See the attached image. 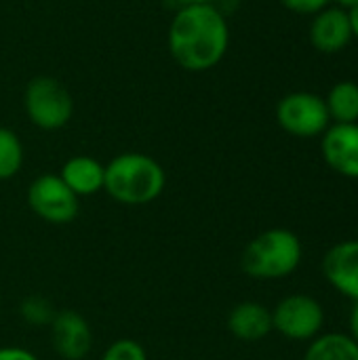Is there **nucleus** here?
Instances as JSON below:
<instances>
[{
  "label": "nucleus",
  "instance_id": "obj_1",
  "mask_svg": "<svg viewBox=\"0 0 358 360\" xmlns=\"http://www.w3.org/2000/svg\"><path fill=\"white\" fill-rule=\"evenodd\" d=\"M169 53L188 72L213 70L228 53L230 27L217 4H188L169 23Z\"/></svg>",
  "mask_w": 358,
  "mask_h": 360
},
{
  "label": "nucleus",
  "instance_id": "obj_2",
  "mask_svg": "<svg viewBox=\"0 0 358 360\" xmlns=\"http://www.w3.org/2000/svg\"><path fill=\"white\" fill-rule=\"evenodd\" d=\"M167 184L160 162L141 152H124L106 165L103 190L122 205H148L156 200Z\"/></svg>",
  "mask_w": 358,
  "mask_h": 360
},
{
  "label": "nucleus",
  "instance_id": "obj_3",
  "mask_svg": "<svg viewBox=\"0 0 358 360\" xmlns=\"http://www.w3.org/2000/svg\"><path fill=\"white\" fill-rule=\"evenodd\" d=\"M243 270L257 281H279L302 264V243L285 228H272L255 236L243 251Z\"/></svg>",
  "mask_w": 358,
  "mask_h": 360
},
{
  "label": "nucleus",
  "instance_id": "obj_4",
  "mask_svg": "<svg viewBox=\"0 0 358 360\" xmlns=\"http://www.w3.org/2000/svg\"><path fill=\"white\" fill-rule=\"evenodd\" d=\"M23 108L34 127L42 131H57L72 120L74 99L53 76H36L25 86Z\"/></svg>",
  "mask_w": 358,
  "mask_h": 360
},
{
  "label": "nucleus",
  "instance_id": "obj_5",
  "mask_svg": "<svg viewBox=\"0 0 358 360\" xmlns=\"http://www.w3.org/2000/svg\"><path fill=\"white\" fill-rule=\"evenodd\" d=\"M276 120L293 137H317L331 124L325 99L308 91L285 95L276 105Z\"/></svg>",
  "mask_w": 358,
  "mask_h": 360
},
{
  "label": "nucleus",
  "instance_id": "obj_6",
  "mask_svg": "<svg viewBox=\"0 0 358 360\" xmlns=\"http://www.w3.org/2000/svg\"><path fill=\"white\" fill-rule=\"evenodd\" d=\"M325 325L323 306L304 293L289 295L272 310V331H279L287 340L308 342L321 335Z\"/></svg>",
  "mask_w": 358,
  "mask_h": 360
},
{
  "label": "nucleus",
  "instance_id": "obj_7",
  "mask_svg": "<svg viewBox=\"0 0 358 360\" xmlns=\"http://www.w3.org/2000/svg\"><path fill=\"white\" fill-rule=\"evenodd\" d=\"M27 207L49 224H70L78 215V196L63 184L59 173H42L27 188Z\"/></svg>",
  "mask_w": 358,
  "mask_h": 360
},
{
  "label": "nucleus",
  "instance_id": "obj_8",
  "mask_svg": "<svg viewBox=\"0 0 358 360\" xmlns=\"http://www.w3.org/2000/svg\"><path fill=\"white\" fill-rule=\"evenodd\" d=\"M325 162L340 175L358 179V122L329 124L321 141Z\"/></svg>",
  "mask_w": 358,
  "mask_h": 360
},
{
  "label": "nucleus",
  "instance_id": "obj_9",
  "mask_svg": "<svg viewBox=\"0 0 358 360\" xmlns=\"http://www.w3.org/2000/svg\"><path fill=\"white\" fill-rule=\"evenodd\" d=\"M51 342L55 352L65 360H82L93 344L91 327L76 310H59L53 319Z\"/></svg>",
  "mask_w": 358,
  "mask_h": 360
},
{
  "label": "nucleus",
  "instance_id": "obj_10",
  "mask_svg": "<svg viewBox=\"0 0 358 360\" xmlns=\"http://www.w3.org/2000/svg\"><path fill=\"white\" fill-rule=\"evenodd\" d=\"M323 274L338 293L358 302V240L333 245L323 259Z\"/></svg>",
  "mask_w": 358,
  "mask_h": 360
},
{
  "label": "nucleus",
  "instance_id": "obj_11",
  "mask_svg": "<svg viewBox=\"0 0 358 360\" xmlns=\"http://www.w3.org/2000/svg\"><path fill=\"white\" fill-rule=\"evenodd\" d=\"M352 40L348 13L342 6H327L314 15L310 25V42L321 53H340Z\"/></svg>",
  "mask_w": 358,
  "mask_h": 360
},
{
  "label": "nucleus",
  "instance_id": "obj_12",
  "mask_svg": "<svg viewBox=\"0 0 358 360\" xmlns=\"http://www.w3.org/2000/svg\"><path fill=\"white\" fill-rule=\"evenodd\" d=\"M59 177L63 184L80 198V196H93L103 190V177H106V165H101L93 156H72L63 162Z\"/></svg>",
  "mask_w": 358,
  "mask_h": 360
},
{
  "label": "nucleus",
  "instance_id": "obj_13",
  "mask_svg": "<svg viewBox=\"0 0 358 360\" xmlns=\"http://www.w3.org/2000/svg\"><path fill=\"white\" fill-rule=\"evenodd\" d=\"M228 329L243 342H260L272 331V312L257 302H243L232 308Z\"/></svg>",
  "mask_w": 358,
  "mask_h": 360
},
{
  "label": "nucleus",
  "instance_id": "obj_14",
  "mask_svg": "<svg viewBox=\"0 0 358 360\" xmlns=\"http://www.w3.org/2000/svg\"><path fill=\"white\" fill-rule=\"evenodd\" d=\"M304 360H358V344L346 333H325L312 340Z\"/></svg>",
  "mask_w": 358,
  "mask_h": 360
},
{
  "label": "nucleus",
  "instance_id": "obj_15",
  "mask_svg": "<svg viewBox=\"0 0 358 360\" xmlns=\"http://www.w3.org/2000/svg\"><path fill=\"white\" fill-rule=\"evenodd\" d=\"M329 118L340 124L358 122V84L352 80L338 82L325 97Z\"/></svg>",
  "mask_w": 358,
  "mask_h": 360
},
{
  "label": "nucleus",
  "instance_id": "obj_16",
  "mask_svg": "<svg viewBox=\"0 0 358 360\" xmlns=\"http://www.w3.org/2000/svg\"><path fill=\"white\" fill-rule=\"evenodd\" d=\"M23 165V143L19 135L8 129L0 127V181L13 179Z\"/></svg>",
  "mask_w": 358,
  "mask_h": 360
},
{
  "label": "nucleus",
  "instance_id": "obj_17",
  "mask_svg": "<svg viewBox=\"0 0 358 360\" xmlns=\"http://www.w3.org/2000/svg\"><path fill=\"white\" fill-rule=\"evenodd\" d=\"M57 310L53 308V304L40 295H30L21 302V316L25 323L34 325V327H49L55 319Z\"/></svg>",
  "mask_w": 358,
  "mask_h": 360
},
{
  "label": "nucleus",
  "instance_id": "obj_18",
  "mask_svg": "<svg viewBox=\"0 0 358 360\" xmlns=\"http://www.w3.org/2000/svg\"><path fill=\"white\" fill-rule=\"evenodd\" d=\"M101 360H148L143 346L135 340H118L108 346Z\"/></svg>",
  "mask_w": 358,
  "mask_h": 360
},
{
  "label": "nucleus",
  "instance_id": "obj_19",
  "mask_svg": "<svg viewBox=\"0 0 358 360\" xmlns=\"http://www.w3.org/2000/svg\"><path fill=\"white\" fill-rule=\"evenodd\" d=\"M285 8L300 13V15H317L329 6L331 0H281Z\"/></svg>",
  "mask_w": 358,
  "mask_h": 360
},
{
  "label": "nucleus",
  "instance_id": "obj_20",
  "mask_svg": "<svg viewBox=\"0 0 358 360\" xmlns=\"http://www.w3.org/2000/svg\"><path fill=\"white\" fill-rule=\"evenodd\" d=\"M0 360H38V356H34L30 350L23 348H0Z\"/></svg>",
  "mask_w": 358,
  "mask_h": 360
},
{
  "label": "nucleus",
  "instance_id": "obj_21",
  "mask_svg": "<svg viewBox=\"0 0 358 360\" xmlns=\"http://www.w3.org/2000/svg\"><path fill=\"white\" fill-rule=\"evenodd\" d=\"M348 327H350V338L358 344V302H354V306H352V310H350Z\"/></svg>",
  "mask_w": 358,
  "mask_h": 360
},
{
  "label": "nucleus",
  "instance_id": "obj_22",
  "mask_svg": "<svg viewBox=\"0 0 358 360\" xmlns=\"http://www.w3.org/2000/svg\"><path fill=\"white\" fill-rule=\"evenodd\" d=\"M346 13H348V23H350L352 38H358V6H350V8H346Z\"/></svg>",
  "mask_w": 358,
  "mask_h": 360
},
{
  "label": "nucleus",
  "instance_id": "obj_23",
  "mask_svg": "<svg viewBox=\"0 0 358 360\" xmlns=\"http://www.w3.org/2000/svg\"><path fill=\"white\" fill-rule=\"evenodd\" d=\"M175 11L181 8V6H188V4H215V0H167Z\"/></svg>",
  "mask_w": 358,
  "mask_h": 360
},
{
  "label": "nucleus",
  "instance_id": "obj_24",
  "mask_svg": "<svg viewBox=\"0 0 358 360\" xmlns=\"http://www.w3.org/2000/svg\"><path fill=\"white\" fill-rule=\"evenodd\" d=\"M342 8H350V6H358V0H335Z\"/></svg>",
  "mask_w": 358,
  "mask_h": 360
}]
</instances>
